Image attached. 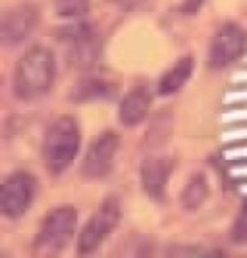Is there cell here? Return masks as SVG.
I'll list each match as a JSON object with an SVG mask.
<instances>
[{
	"mask_svg": "<svg viewBox=\"0 0 247 258\" xmlns=\"http://www.w3.org/2000/svg\"><path fill=\"white\" fill-rule=\"evenodd\" d=\"M56 77V60L54 54L41 44L31 46L18 60L12 76V91L14 97L31 102L44 97L53 89Z\"/></svg>",
	"mask_w": 247,
	"mask_h": 258,
	"instance_id": "1",
	"label": "cell"
},
{
	"mask_svg": "<svg viewBox=\"0 0 247 258\" xmlns=\"http://www.w3.org/2000/svg\"><path fill=\"white\" fill-rule=\"evenodd\" d=\"M81 149V129L74 116H60L48 125L43 137V164L51 175L70 170Z\"/></svg>",
	"mask_w": 247,
	"mask_h": 258,
	"instance_id": "2",
	"label": "cell"
},
{
	"mask_svg": "<svg viewBox=\"0 0 247 258\" xmlns=\"http://www.w3.org/2000/svg\"><path fill=\"white\" fill-rule=\"evenodd\" d=\"M56 39L66 46V60L74 70H89L97 64L103 41L95 23L85 20L66 23L58 29Z\"/></svg>",
	"mask_w": 247,
	"mask_h": 258,
	"instance_id": "3",
	"label": "cell"
},
{
	"mask_svg": "<svg viewBox=\"0 0 247 258\" xmlns=\"http://www.w3.org/2000/svg\"><path fill=\"white\" fill-rule=\"evenodd\" d=\"M77 210L72 205H60L53 208L43 218L41 227L35 237V252L39 254H56L72 241L77 227Z\"/></svg>",
	"mask_w": 247,
	"mask_h": 258,
	"instance_id": "4",
	"label": "cell"
},
{
	"mask_svg": "<svg viewBox=\"0 0 247 258\" xmlns=\"http://www.w3.org/2000/svg\"><path fill=\"white\" fill-rule=\"evenodd\" d=\"M120 222V203L116 197H107L98 210L87 220V224L77 235V245L75 250L79 256H87L97 252L98 247L107 239Z\"/></svg>",
	"mask_w": 247,
	"mask_h": 258,
	"instance_id": "5",
	"label": "cell"
},
{
	"mask_svg": "<svg viewBox=\"0 0 247 258\" xmlns=\"http://www.w3.org/2000/svg\"><path fill=\"white\" fill-rule=\"evenodd\" d=\"M37 179L29 172L10 173L0 185V212L10 220H20L37 197Z\"/></svg>",
	"mask_w": 247,
	"mask_h": 258,
	"instance_id": "6",
	"label": "cell"
},
{
	"mask_svg": "<svg viewBox=\"0 0 247 258\" xmlns=\"http://www.w3.org/2000/svg\"><path fill=\"white\" fill-rule=\"evenodd\" d=\"M120 149V137L114 131H103L91 141L83 162L81 175L85 179H103L114 168V158Z\"/></svg>",
	"mask_w": 247,
	"mask_h": 258,
	"instance_id": "7",
	"label": "cell"
},
{
	"mask_svg": "<svg viewBox=\"0 0 247 258\" xmlns=\"http://www.w3.org/2000/svg\"><path fill=\"white\" fill-rule=\"evenodd\" d=\"M247 46V33L237 23L222 25L211 41L209 46V66L211 68H226L236 62L239 56H243Z\"/></svg>",
	"mask_w": 247,
	"mask_h": 258,
	"instance_id": "8",
	"label": "cell"
},
{
	"mask_svg": "<svg viewBox=\"0 0 247 258\" xmlns=\"http://www.w3.org/2000/svg\"><path fill=\"white\" fill-rule=\"evenodd\" d=\"M39 10L35 4H20L2 14L0 35L6 46H18L27 41L37 25H39Z\"/></svg>",
	"mask_w": 247,
	"mask_h": 258,
	"instance_id": "9",
	"label": "cell"
},
{
	"mask_svg": "<svg viewBox=\"0 0 247 258\" xmlns=\"http://www.w3.org/2000/svg\"><path fill=\"white\" fill-rule=\"evenodd\" d=\"M174 162L170 156H149L141 164V185L153 201H162L170 181Z\"/></svg>",
	"mask_w": 247,
	"mask_h": 258,
	"instance_id": "10",
	"label": "cell"
},
{
	"mask_svg": "<svg viewBox=\"0 0 247 258\" xmlns=\"http://www.w3.org/2000/svg\"><path fill=\"white\" fill-rule=\"evenodd\" d=\"M116 95H118V87L114 85L112 81H108V79L98 76H87V77H81L70 89L68 98L74 104H87V102L112 100Z\"/></svg>",
	"mask_w": 247,
	"mask_h": 258,
	"instance_id": "11",
	"label": "cell"
},
{
	"mask_svg": "<svg viewBox=\"0 0 247 258\" xmlns=\"http://www.w3.org/2000/svg\"><path fill=\"white\" fill-rule=\"evenodd\" d=\"M151 102H153V97H151V91L145 85H137L133 89H129L126 93V97L122 98V102H120V123L126 125V127H137L149 116Z\"/></svg>",
	"mask_w": 247,
	"mask_h": 258,
	"instance_id": "12",
	"label": "cell"
},
{
	"mask_svg": "<svg viewBox=\"0 0 247 258\" xmlns=\"http://www.w3.org/2000/svg\"><path fill=\"white\" fill-rule=\"evenodd\" d=\"M193 68H195L193 56H183V58H180V60H178L170 70H166V72L162 74L161 79H159V87H157L159 95L168 97V95L178 93V91L189 81V77L193 76Z\"/></svg>",
	"mask_w": 247,
	"mask_h": 258,
	"instance_id": "13",
	"label": "cell"
},
{
	"mask_svg": "<svg viewBox=\"0 0 247 258\" xmlns=\"http://www.w3.org/2000/svg\"><path fill=\"white\" fill-rule=\"evenodd\" d=\"M209 191H211V189H209L207 177H205L203 173H193V175L189 177L187 185L183 187L182 197H180L182 206L185 210H197V208L207 201Z\"/></svg>",
	"mask_w": 247,
	"mask_h": 258,
	"instance_id": "14",
	"label": "cell"
},
{
	"mask_svg": "<svg viewBox=\"0 0 247 258\" xmlns=\"http://www.w3.org/2000/svg\"><path fill=\"white\" fill-rule=\"evenodd\" d=\"M91 0H54V12L66 20H77L89 10Z\"/></svg>",
	"mask_w": 247,
	"mask_h": 258,
	"instance_id": "15",
	"label": "cell"
},
{
	"mask_svg": "<svg viewBox=\"0 0 247 258\" xmlns=\"http://www.w3.org/2000/svg\"><path fill=\"white\" fill-rule=\"evenodd\" d=\"M230 237L236 245H247V205L236 216L234 226L230 229Z\"/></svg>",
	"mask_w": 247,
	"mask_h": 258,
	"instance_id": "16",
	"label": "cell"
},
{
	"mask_svg": "<svg viewBox=\"0 0 247 258\" xmlns=\"http://www.w3.org/2000/svg\"><path fill=\"white\" fill-rule=\"evenodd\" d=\"M203 4L205 0H182V12H185V14H195Z\"/></svg>",
	"mask_w": 247,
	"mask_h": 258,
	"instance_id": "17",
	"label": "cell"
},
{
	"mask_svg": "<svg viewBox=\"0 0 247 258\" xmlns=\"http://www.w3.org/2000/svg\"><path fill=\"white\" fill-rule=\"evenodd\" d=\"M224 121H247V108L245 110H232L224 116Z\"/></svg>",
	"mask_w": 247,
	"mask_h": 258,
	"instance_id": "18",
	"label": "cell"
},
{
	"mask_svg": "<svg viewBox=\"0 0 247 258\" xmlns=\"http://www.w3.org/2000/svg\"><path fill=\"white\" fill-rule=\"evenodd\" d=\"M226 102H232V104L247 102V91H236V93H230V95H226Z\"/></svg>",
	"mask_w": 247,
	"mask_h": 258,
	"instance_id": "19",
	"label": "cell"
},
{
	"mask_svg": "<svg viewBox=\"0 0 247 258\" xmlns=\"http://www.w3.org/2000/svg\"><path fill=\"white\" fill-rule=\"evenodd\" d=\"M226 141H236V139H247V127H241V129H234V131H228L224 135Z\"/></svg>",
	"mask_w": 247,
	"mask_h": 258,
	"instance_id": "20",
	"label": "cell"
},
{
	"mask_svg": "<svg viewBox=\"0 0 247 258\" xmlns=\"http://www.w3.org/2000/svg\"><path fill=\"white\" fill-rule=\"evenodd\" d=\"M228 158H247V147H237V149H232V151L226 152Z\"/></svg>",
	"mask_w": 247,
	"mask_h": 258,
	"instance_id": "21",
	"label": "cell"
},
{
	"mask_svg": "<svg viewBox=\"0 0 247 258\" xmlns=\"http://www.w3.org/2000/svg\"><path fill=\"white\" fill-rule=\"evenodd\" d=\"M232 175H236V177H247V166H243V168H234Z\"/></svg>",
	"mask_w": 247,
	"mask_h": 258,
	"instance_id": "22",
	"label": "cell"
},
{
	"mask_svg": "<svg viewBox=\"0 0 247 258\" xmlns=\"http://www.w3.org/2000/svg\"><path fill=\"white\" fill-rule=\"evenodd\" d=\"M237 79H247V72H245V74H239V76H237Z\"/></svg>",
	"mask_w": 247,
	"mask_h": 258,
	"instance_id": "23",
	"label": "cell"
},
{
	"mask_svg": "<svg viewBox=\"0 0 247 258\" xmlns=\"http://www.w3.org/2000/svg\"><path fill=\"white\" fill-rule=\"evenodd\" d=\"M245 193H247V187H245Z\"/></svg>",
	"mask_w": 247,
	"mask_h": 258,
	"instance_id": "24",
	"label": "cell"
}]
</instances>
